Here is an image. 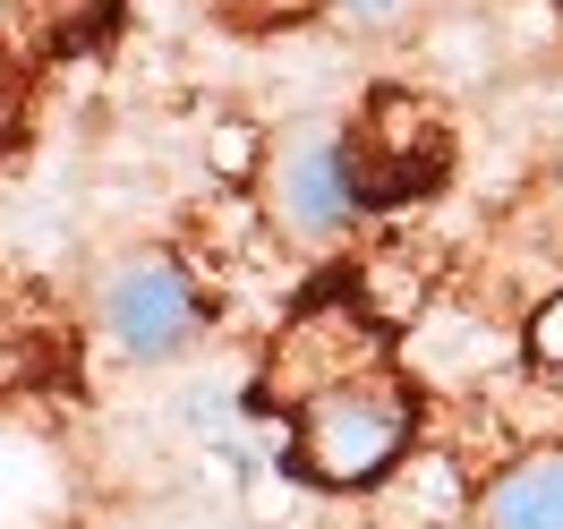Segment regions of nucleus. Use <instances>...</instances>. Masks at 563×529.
Returning <instances> with one entry per match:
<instances>
[{
    "label": "nucleus",
    "instance_id": "f257e3e1",
    "mask_svg": "<svg viewBox=\"0 0 563 529\" xmlns=\"http://www.w3.org/2000/svg\"><path fill=\"white\" fill-rule=\"evenodd\" d=\"M410 427H419V401L385 367V351H367L290 393V461H299L308 487H333V495L376 487L410 453Z\"/></svg>",
    "mask_w": 563,
    "mask_h": 529
},
{
    "label": "nucleus",
    "instance_id": "f03ea898",
    "mask_svg": "<svg viewBox=\"0 0 563 529\" xmlns=\"http://www.w3.org/2000/svg\"><path fill=\"white\" fill-rule=\"evenodd\" d=\"M197 324H206V290H197V274H188L179 256H163V247L129 256V265L103 283V333L129 359H172V351H188V342H197Z\"/></svg>",
    "mask_w": 563,
    "mask_h": 529
},
{
    "label": "nucleus",
    "instance_id": "7ed1b4c3",
    "mask_svg": "<svg viewBox=\"0 0 563 529\" xmlns=\"http://www.w3.org/2000/svg\"><path fill=\"white\" fill-rule=\"evenodd\" d=\"M274 222L290 240H342L358 213H367V188H358V163H351V137L333 129H308L274 154Z\"/></svg>",
    "mask_w": 563,
    "mask_h": 529
},
{
    "label": "nucleus",
    "instance_id": "20e7f679",
    "mask_svg": "<svg viewBox=\"0 0 563 529\" xmlns=\"http://www.w3.org/2000/svg\"><path fill=\"white\" fill-rule=\"evenodd\" d=\"M351 163H358V188H367V213L401 206V197H419L427 179L444 172V129H435L419 103L376 95V111L351 129Z\"/></svg>",
    "mask_w": 563,
    "mask_h": 529
},
{
    "label": "nucleus",
    "instance_id": "39448f33",
    "mask_svg": "<svg viewBox=\"0 0 563 529\" xmlns=\"http://www.w3.org/2000/svg\"><path fill=\"white\" fill-rule=\"evenodd\" d=\"M478 529H563V444L504 461L478 495Z\"/></svg>",
    "mask_w": 563,
    "mask_h": 529
},
{
    "label": "nucleus",
    "instance_id": "423d86ee",
    "mask_svg": "<svg viewBox=\"0 0 563 529\" xmlns=\"http://www.w3.org/2000/svg\"><path fill=\"white\" fill-rule=\"evenodd\" d=\"M529 359H538L547 376H563V299L538 308V324H529Z\"/></svg>",
    "mask_w": 563,
    "mask_h": 529
},
{
    "label": "nucleus",
    "instance_id": "0eeeda50",
    "mask_svg": "<svg viewBox=\"0 0 563 529\" xmlns=\"http://www.w3.org/2000/svg\"><path fill=\"white\" fill-rule=\"evenodd\" d=\"M333 18H342V26H393L401 0H333Z\"/></svg>",
    "mask_w": 563,
    "mask_h": 529
}]
</instances>
